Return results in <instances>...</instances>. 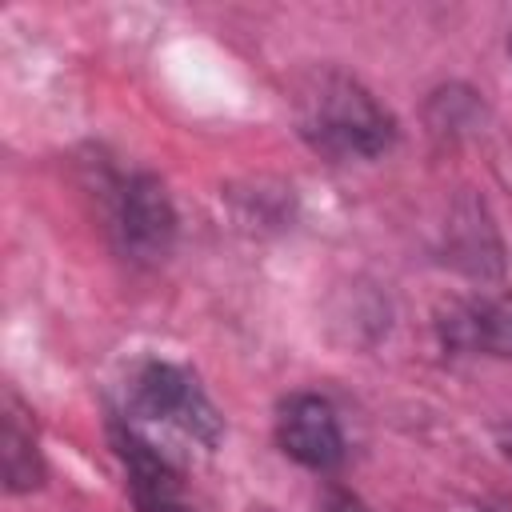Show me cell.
Returning a JSON list of instances; mask_svg holds the SVG:
<instances>
[{
  "instance_id": "obj_4",
  "label": "cell",
  "mask_w": 512,
  "mask_h": 512,
  "mask_svg": "<svg viewBox=\"0 0 512 512\" xmlns=\"http://www.w3.org/2000/svg\"><path fill=\"white\" fill-rule=\"evenodd\" d=\"M276 444L288 460L312 472H336L344 464V428L328 396L292 392L276 408Z\"/></svg>"
},
{
  "instance_id": "obj_10",
  "label": "cell",
  "mask_w": 512,
  "mask_h": 512,
  "mask_svg": "<svg viewBox=\"0 0 512 512\" xmlns=\"http://www.w3.org/2000/svg\"><path fill=\"white\" fill-rule=\"evenodd\" d=\"M508 452H512V448H508Z\"/></svg>"
},
{
  "instance_id": "obj_2",
  "label": "cell",
  "mask_w": 512,
  "mask_h": 512,
  "mask_svg": "<svg viewBox=\"0 0 512 512\" xmlns=\"http://www.w3.org/2000/svg\"><path fill=\"white\" fill-rule=\"evenodd\" d=\"M124 404L132 416L176 424L180 432H188L204 448H212L224 432V416L216 412V404L200 388L196 372L184 364H172V360L132 364L128 380H124Z\"/></svg>"
},
{
  "instance_id": "obj_8",
  "label": "cell",
  "mask_w": 512,
  "mask_h": 512,
  "mask_svg": "<svg viewBox=\"0 0 512 512\" xmlns=\"http://www.w3.org/2000/svg\"><path fill=\"white\" fill-rule=\"evenodd\" d=\"M320 512H372L352 488H340V484H328L324 496H320Z\"/></svg>"
},
{
  "instance_id": "obj_9",
  "label": "cell",
  "mask_w": 512,
  "mask_h": 512,
  "mask_svg": "<svg viewBox=\"0 0 512 512\" xmlns=\"http://www.w3.org/2000/svg\"><path fill=\"white\" fill-rule=\"evenodd\" d=\"M248 512H276V508H264V504H256V508H248Z\"/></svg>"
},
{
  "instance_id": "obj_3",
  "label": "cell",
  "mask_w": 512,
  "mask_h": 512,
  "mask_svg": "<svg viewBox=\"0 0 512 512\" xmlns=\"http://www.w3.org/2000/svg\"><path fill=\"white\" fill-rule=\"evenodd\" d=\"M116 240L120 252L136 264H156L172 252L176 240V208L160 176L136 172L116 188Z\"/></svg>"
},
{
  "instance_id": "obj_6",
  "label": "cell",
  "mask_w": 512,
  "mask_h": 512,
  "mask_svg": "<svg viewBox=\"0 0 512 512\" xmlns=\"http://www.w3.org/2000/svg\"><path fill=\"white\" fill-rule=\"evenodd\" d=\"M440 336L456 352H484V356H512V292L480 296L456 304L440 320Z\"/></svg>"
},
{
  "instance_id": "obj_5",
  "label": "cell",
  "mask_w": 512,
  "mask_h": 512,
  "mask_svg": "<svg viewBox=\"0 0 512 512\" xmlns=\"http://www.w3.org/2000/svg\"><path fill=\"white\" fill-rule=\"evenodd\" d=\"M112 448L124 464V476H128V492H132V504L136 512H196L188 500H184V480L180 472L172 468V460L152 444L144 440L136 428L112 420Z\"/></svg>"
},
{
  "instance_id": "obj_1",
  "label": "cell",
  "mask_w": 512,
  "mask_h": 512,
  "mask_svg": "<svg viewBox=\"0 0 512 512\" xmlns=\"http://www.w3.org/2000/svg\"><path fill=\"white\" fill-rule=\"evenodd\" d=\"M300 136L332 160H376L396 144L392 112L348 72H320L296 96Z\"/></svg>"
},
{
  "instance_id": "obj_7",
  "label": "cell",
  "mask_w": 512,
  "mask_h": 512,
  "mask_svg": "<svg viewBox=\"0 0 512 512\" xmlns=\"http://www.w3.org/2000/svg\"><path fill=\"white\" fill-rule=\"evenodd\" d=\"M0 468L8 492H32L44 484V456L36 448V432L24 424V412L8 396L4 428H0Z\"/></svg>"
}]
</instances>
